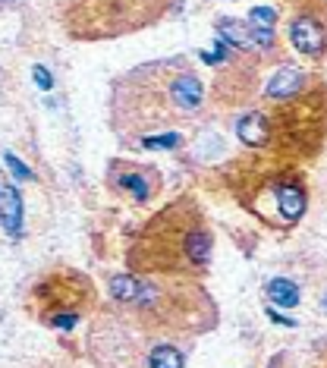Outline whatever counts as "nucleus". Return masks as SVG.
<instances>
[{
    "mask_svg": "<svg viewBox=\"0 0 327 368\" xmlns=\"http://www.w3.org/2000/svg\"><path fill=\"white\" fill-rule=\"evenodd\" d=\"M32 76H35V82H38V89H41V91H51V89H54V76H51L44 67H35Z\"/></svg>",
    "mask_w": 327,
    "mask_h": 368,
    "instance_id": "nucleus-19",
    "label": "nucleus"
},
{
    "mask_svg": "<svg viewBox=\"0 0 327 368\" xmlns=\"http://www.w3.org/2000/svg\"><path fill=\"white\" fill-rule=\"evenodd\" d=\"M302 85H306V73L296 67H280L277 73L271 76V82H267V98H274V101H286V98H296L302 91Z\"/></svg>",
    "mask_w": 327,
    "mask_h": 368,
    "instance_id": "nucleus-9",
    "label": "nucleus"
},
{
    "mask_svg": "<svg viewBox=\"0 0 327 368\" xmlns=\"http://www.w3.org/2000/svg\"><path fill=\"white\" fill-rule=\"evenodd\" d=\"M218 35L230 44V48L239 51H252L255 48V38H252V26L249 22H239V19H218Z\"/></svg>",
    "mask_w": 327,
    "mask_h": 368,
    "instance_id": "nucleus-10",
    "label": "nucleus"
},
{
    "mask_svg": "<svg viewBox=\"0 0 327 368\" xmlns=\"http://www.w3.org/2000/svg\"><path fill=\"white\" fill-rule=\"evenodd\" d=\"M267 315H271V318L277 321V324H283V327H296V321H293V318H286V315H277L274 308H267Z\"/></svg>",
    "mask_w": 327,
    "mask_h": 368,
    "instance_id": "nucleus-21",
    "label": "nucleus"
},
{
    "mask_svg": "<svg viewBox=\"0 0 327 368\" xmlns=\"http://www.w3.org/2000/svg\"><path fill=\"white\" fill-rule=\"evenodd\" d=\"M139 324L151 331H195L211 324L214 308L202 286L189 283L179 274H157L154 280H142V293L132 302Z\"/></svg>",
    "mask_w": 327,
    "mask_h": 368,
    "instance_id": "nucleus-2",
    "label": "nucleus"
},
{
    "mask_svg": "<svg viewBox=\"0 0 327 368\" xmlns=\"http://www.w3.org/2000/svg\"><path fill=\"white\" fill-rule=\"evenodd\" d=\"M321 312H324V315H327V293H324V296H321Z\"/></svg>",
    "mask_w": 327,
    "mask_h": 368,
    "instance_id": "nucleus-22",
    "label": "nucleus"
},
{
    "mask_svg": "<svg viewBox=\"0 0 327 368\" xmlns=\"http://www.w3.org/2000/svg\"><path fill=\"white\" fill-rule=\"evenodd\" d=\"M91 286L85 283V277L79 274H54L51 280L35 286V302L38 312L44 315V321L57 318L67 312H82V306L89 302Z\"/></svg>",
    "mask_w": 327,
    "mask_h": 368,
    "instance_id": "nucleus-4",
    "label": "nucleus"
},
{
    "mask_svg": "<svg viewBox=\"0 0 327 368\" xmlns=\"http://www.w3.org/2000/svg\"><path fill=\"white\" fill-rule=\"evenodd\" d=\"M76 321H79V312H67V315H57V318H51V324L69 331V327H76Z\"/></svg>",
    "mask_w": 327,
    "mask_h": 368,
    "instance_id": "nucleus-20",
    "label": "nucleus"
},
{
    "mask_svg": "<svg viewBox=\"0 0 327 368\" xmlns=\"http://www.w3.org/2000/svg\"><path fill=\"white\" fill-rule=\"evenodd\" d=\"M271 120H267L265 114H258V110H252V114H245L242 120L236 123V136L242 145H249V148H261V145L271 142Z\"/></svg>",
    "mask_w": 327,
    "mask_h": 368,
    "instance_id": "nucleus-8",
    "label": "nucleus"
},
{
    "mask_svg": "<svg viewBox=\"0 0 327 368\" xmlns=\"http://www.w3.org/2000/svg\"><path fill=\"white\" fill-rule=\"evenodd\" d=\"M170 0H73L63 16L73 38H116L157 22Z\"/></svg>",
    "mask_w": 327,
    "mask_h": 368,
    "instance_id": "nucleus-3",
    "label": "nucleus"
},
{
    "mask_svg": "<svg viewBox=\"0 0 327 368\" xmlns=\"http://www.w3.org/2000/svg\"><path fill=\"white\" fill-rule=\"evenodd\" d=\"M142 145L148 151H173L183 145V136L179 132H161V136H145Z\"/></svg>",
    "mask_w": 327,
    "mask_h": 368,
    "instance_id": "nucleus-15",
    "label": "nucleus"
},
{
    "mask_svg": "<svg viewBox=\"0 0 327 368\" xmlns=\"http://www.w3.org/2000/svg\"><path fill=\"white\" fill-rule=\"evenodd\" d=\"M211 259V233L204 230L195 204L179 202L161 211L130 252V265L148 274L198 271Z\"/></svg>",
    "mask_w": 327,
    "mask_h": 368,
    "instance_id": "nucleus-1",
    "label": "nucleus"
},
{
    "mask_svg": "<svg viewBox=\"0 0 327 368\" xmlns=\"http://www.w3.org/2000/svg\"><path fill=\"white\" fill-rule=\"evenodd\" d=\"M249 22H252V26H261V28H274L277 26V10L274 7H252Z\"/></svg>",
    "mask_w": 327,
    "mask_h": 368,
    "instance_id": "nucleus-16",
    "label": "nucleus"
},
{
    "mask_svg": "<svg viewBox=\"0 0 327 368\" xmlns=\"http://www.w3.org/2000/svg\"><path fill=\"white\" fill-rule=\"evenodd\" d=\"M139 293H142V280L132 277V274H120V277L110 280V296H114L116 302L132 306V302L139 299Z\"/></svg>",
    "mask_w": 327,
    "mask_h": 368,
    "instance_id": "nucleus-12",
    "label": "nucleus"
},
{
    "mask_svg": "<svg viewBox=\"0 0 327 368\" xmlns=\"http://www.w3.org/2000/svg\"><path fill=\"white\" fill-rule=\"evenodd\" d=\"M114 186L120 192H130V198L132 202H148L151 195L157 192V173L154 170H148V167H142V164H126V167H116L114 170Z\"/></svg>",
    "mask_w": 327,
    "mask_h": 368,
    "instance_id": "nucleus-5",
    "label": "nucleus"
},
{
    "mask_svg": "<svg viewBox=\"0 0 327 368\" xmlns=\"http://www.w3.org/2000/svg\"><path fill=\"white\" fill-rule=\"evenodd\" d=\"M277 208H280V218L283 220H299L302 211H306V192H302V186H280L277 192Z\"/></svg>",
    "mask_w": 327,
    "mask_h": 368,
    "instance_id": "nucleus-11",
    "label": "nucleus"
},
{
    "mask_svg": "<svg viewBox=\"0 0 327 368\" xmlns=\"http://www.w3.org/2000/svg\"><path fill=\"white\" fill-rule=\"evenodd\" d=\"M0 224H3V230H7L10 236H19V230H22V198H19V192H16V186L7 183L3 177H0Z\"/></svg>",
    "mask_w": 327,
    "mask_h": 368,
    "instance_id": "nucleus-7",
    "label": "nucleus"
},
{
    "mask_svg": "<svg viewBox=\"0 0 327 368\" xmlns=\"http://www.w3.org/2000/svg\"><path fill=\"white\" fill-rule=\"evenodd\" d=\"M290 41L293 48L306 57H321L324 54V44H327V35L324 26H321L315 16H296L293 26H290Z\"/></svg>",
    "mask_w": 327,
    "mask_h": 368,
    "instance_id": "nucleus-6",
    "label": "nucleus"
},
{
    "mask_svg": "<svg viewBox=\"0 0 327 368\" xmlns=\"http://www.w3.org/2000/svg\"><path fill=\"white\" fill-rule=\"evenodd\" d=\"M267 296H271L277 306H283V308L299 306V286H296L293 280H283V277L271 280V283H267Z\"/></svg>",
    "mask_w": 327,
    "mask_h": 368,
    "instance_id": "nucleus-13",
    "label": "nucleus"
},
{
    "mask_svg": "<svg viewBox=\"0 0 327 368\" xmlns=\"http://www.w3.org/2000/svg\"><path fill=\"white\" fill-rule=\"evenodd\" d=\"M3 164H7L10 170H13V177H16V179H35V173L28 170V167H26V164H22L16 155H10V151L3 155Z\"/></svg>",
    "mask_w": 327,
    "mask_h": 368,
    "instance_id": "nucleus-17",
    "label": "nucleus"
},
{
    "mask_svg": "<svg viewBox=\"0 0 327 368\" xmlns=\"http://www.w3.org/2000/svg\"><path fill=\"white\" fill-rule=\"evenodd\" d=\"M252 26V22H249ZM252 38H255V48L267 51L274 48V28H261V26H252Z\"/></svg>",
    "mask_w": 327,
    "mask_h": 368,
    "instance_id": "nucleus-18",
    "label": "nucleus"
},
{
    "mask_svg": "<svg viewBox=\"0 0 327 368\" xmlns=\"http://www.w3.org/2000/svg\"><path fill=\"white\" fill-rule=\"evenodd\" d=\"M148 368H183V353L170 343H157L148 353Z\"/></svg>",
    "mask_w": 327,
    "mask_h": 368,
    "instance_id": "nucleus-14",
    "label": "nucleus"
}]
</instances>
